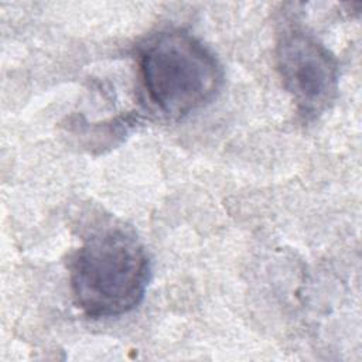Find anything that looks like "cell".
<instances>
[{"instance_id": "1", "label": "cell", "mask_w": 362, "mask_h": 362, "mask_svg": "<svg viewBox=\"0 0 362 362\" xmlns=\"http://www.w3.org/2000/svg\"><path fill=\"white\" fill-rule=\"evenodd\" d=\"M151 277L148 255L134 233L106 228L92 233L69 263L76 307L90 318H110L134 310Z\"/></svg>"}, {"instance_id": "2", "label": "cell", "mask_w": 362, "mask_h": 362, "mask_svg": "<svg viewBox=\"0 0 362 362\" xmlns=\"http://www.w3.org/2000/svg\"><path fill=\"white\" fill-rule=\"evenodd\" d=\"M144 100L161 119L178 122L209 103L223 81L214 52L187 31L171 28L139 48Z\"/></svg>"}, {"instance_id": "3", "label": "cell", "mask_w": 362, "mask_h": 362, "mask_svg": "<svg viewBox=\"0 0 362 362\" xmlns=\"http://www.w3.org/2000/svg\"><path fill=\"white\" fill-rule=\"evenodd\" d=\"M276 64L304 119H317L331 107L338 93V61L315 37L298 28L286 30L276 45Z\"/></svg>"}]
</instances>
